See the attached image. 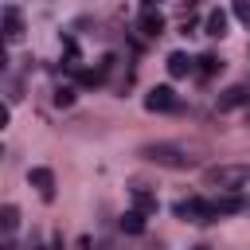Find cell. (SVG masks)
Masks as SVG:
<instances>
[{
	"label": "cell",
	"instance_id": "d6986e66",
	"mask_svg": "<svg viewBox=\"0 0 250 250\" xmlns=\"http://www.w3.org/2000/svg\"><path fill=\"white\" fill-rule=\"evenodd\" d=\"M27 250H47V246H39V238L31 234V242H27Z\"/></svg>",
	"mask_w": 250,
	"mask_h": 250
},
{
	"label": "cell",
	"instance_id": "9a60e30c",
	"mask_svg": "<svg viewBox=\"0 0 250 250\" xmlns=\"http://www.w3.org/2000/svg\"><path fill=\"white\" fill-rule=\"evenodd\" d=\"M195 62H199L195 70H199L203 78H211V74H219V70H223V59H219V55H199Z\"/></svg>",
	"mask_w": 250,
	"mask_h": 250
},
{
	"label": "cell",
	"instance_id": "8992f818",
	"mask_svg": "<svg viewBox=\"0 0 250 250\" xmlns=\"http://www.w3.org/2000/svg\"><path fill=\"white\" fill-rule=\"evenodd\" d=\"M219 113H227V109H242V105H250V86H227L223 94H219Z\"/></svg>",
	"mask_w": 250,
	"mask_h": 250
},
{
	"label": "cell",
	"instance_id": "7a4b0ae2",
	"mask_svg": "<svg viewBox=\"0 0 250 250\" xmlns=\"http://www.w3.org/2000/svg\"><path fill=\"white\" fill-rule=\"evenodd\" d=\"M250 180V168L246 164H219V168H207L203 184L215 188L219 195H238V188Z\"/></svg>",
	"mask_w": 250,
	"mask_h": 250
},
{
	"label": "cell",
	"instance_id": "52a82bcc",
	"mask_svg": "<svg viewBox=\"0 0 250 250\" xmlns=\"http://www.w3.org/2000/svg\"><path fill=\"white\" fill-rule=\"evenodd\" d=\"M141 31H145L148 39H156V35L164 31V12H160L156 4H141Z\"/></svg>",
	"mask_w": 250,
	"mask_h": 250
},
{
	"label": "cell",
	"instance_id": "3957f363",
	"mask_svg": "<svg viewBox=\"0 0 250 250\" xmlns=\"http://www.w3.org/2000/svg\"><path fill=\"white\" fill-rule=\"evenodd\" d=\"M180 219H188V223H215L219 215H215V207H211V199H203V195H188V199H180L176 207H172Z\"/></svg>",
	"mask_w": 250,
	"mask_h": 250
},
{
	"label": "cell",
	"instance_id": "ba28073f",
	"mask_svg": "<svg viewBox=\"0 0 250 250\" xmlns=\"http://www.w3.org/2000/svg\"><path fill=\"white\" fill-rule=\"evenodd\" d=\"M0 31H4V43H20L23 39V16H20V8H4V23H0Z\"/></svg>",
	"mask_w": 250,
	"mask_h": 250
},
{
	"label": "cell",
	"instance_id": "4fadbf2b",
	"mask_svg": "<svg viewBox=\"0 0 250 250\" xmlns=\"http://www.w3.org/2000/svg\"><path fill=\"white\" fill-rule=\"evenodd\" d=\"M0 227H4V234H16V227H20V207L16 203L0 207Z\"/></svg>",
	"mask_w": 250,
	"mask_h": 250
},
{
	"label": "cell",
	"instance_id": "30bf717a",
	"mask_svg": "<svg viewBox=\"0 0 250 250\" xmlns=\"http://www.w3.org/2000/svg\"><path fill=\"white\" fill-rule=\"evenodd\" d=\"M191 70H195V59H188L184 51H172V55H168V74H172V78H184V74H191Z\"/></svg>",
	"mask_w": 250,
	"mask_h": 250
},
{
	"label": "cell",
	"instance_id": "7c38bea8",
	"mask_svg": "<svg viewBox=\"0 0 250 250\" xmlns=\"http://www.w3.org/2000/svg\"><path fill=\"white\" fill-rule=\"evenodd\" d=\"M203 27H207V35H215V39H223V35H227V12H223V8H215V12H207V23H203Z\"/></svg>",
	"mask_w": 250,
	"mask_h": 250
},
{
	"label": "cell",
	"instance_id": "5b68a950",
	"mask_svg": "<svg viewBox=\"0 0 250 250\" xmlns=\"http://www.w3.org/2000/svg\"><path fill=\"white\" fill-rule=\"evenodd\" d=\"M27 184L39 191V199H43V203H51V199H55V172H51V168H31V172H27Z\"/></svg>",
	"mask_w": 250,
	"mask_h": 250
},
{
	"label": "cell",
	"instance_id": "e0dca14e",
	"mask_svg": "<svg viewBox=\"0 0 250 250\" xmlns=\"http://www.w3.org/2000/svg\"><path fill=\"white\" fill-rule=\"evenodd\" d=\"M55 102H59V105H70V102H74V86H59V90H55Z\"/></svg>",
	"mask_w": 250,
	"mask_h": 250
},
{
	"label": "cell",
	"instance_id": "ac0fdd59",
	"mask_svg": "<svg viewBox=\"0 0 250 250\" xmlns=\"http://www.w3.org/2000/svg\"><path fill=\"white\" fill-rule=\"evenodd\" d=\"M0 250H16V234H4V242H0Z\"/></svg>",
	"mask_w": 250,
	"mask_h": 250
},
{
	"label": "cell",
	"instance_id": "ffe728a7",
	"mask_svg": "<svg viewBox=\"0 0 250 250\" xmlns=\"http://www.w3.org/2000/svg\"><path fill=\"white\" fill-rule=\"evenodd\" d=\"M191 250H207V246H191Z\"/></svg>",
	"mask_w": 250,
	"mask_h": 250
},
{
	"label": "cell",
	"instance_id": "5bb4252c",
	"mask_svg": "<svg viewBox=\"0 0 250 250\" xmlns=\"http://www.w3.org/2000/svg\"><path fill=\"white\" fill-rule=\"evenodd\" d=\"M121 230L125 234H145V215L141 211H125L121 215Z\"/></svg>",
	"mask_w": 250,
	"mask_h": 250
},
{
	"label": "cell",
	"instance_id": "277c9868",
	"mask_svg": "<svg viewBox=\"0 0 250 250\" xmlns=\"http://www.w3.org/2000/svg\"><path fill=\"white\" fill-rule=\"evenodd\" d=\"M180 102H176V90L172 86H152L148 94H145V109L148 113H164V109H176Z\"/></svg>",
	"mask_w": 250,
	"mask_h": 250
},
{
	"label": "cell",
	"instance_id": "9c48e42d",
	"mask_svg": "<svg viewBox=\"0 0 250 250\" xmlns=\"http://www.w3.org/2000/svg\"><path fill=\"white\" fill-rule=\"evenodd\" d=\"M211 207H215V215L223 219V215H238V211H246V199H242V195H215Z\"/></svg>",
	"mask_w": 250,
	"mask_h": 250
},
{
	"label": "cell",
	"instance_id": "2e32d148",
	"mask_svg": "<svg viewBox=\"0 0 250 250\" xmlns=\"http://www.w3.org/2000/svg\"><path fill=\"white\" fill-rule=\"evenodd\" d=\"M234 20L250 27V0H234Z\"/></svg>",
	"mask_w": 250,
	"mask_h": 250
},
{
	"label": "cell",
	"instance_id": "6da1fadb",
	"mask_svg": "<svg viewBox=\"0 0 250 250\" xmlns=\"http://www.w3.org/2000/svg\"><path fill=\"white\" fill-rule=\"evenodd\" d=\"M141 156L152 160V164H164V168H195V164H199L195 148H188V145H168V141H160V145H145Z\"/></svg>",
	"mask_w": 250,
	"mask_h": 250
},
{
	"label": "cell",
	"instance_id": "8fae6325",
	"mask_svg": "<svg viewBox=\"0 0 250 250\" xmlns=\"http://www.w3.org/2000/svg\"><path fill=\"white\" fill-rule=\"evenodd\" d=\"M156 207H160V203H156V195H152V191L133 188V211H141V215L148 219V215H156Z\"/></svg>",
	"mask_w": 250,
	"mask_h": 250
}]
</instances>
